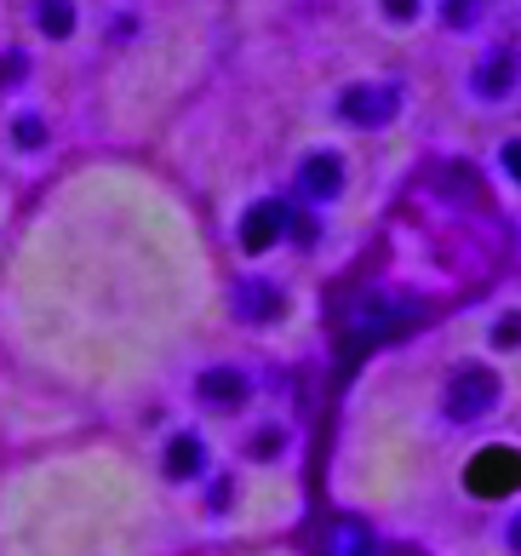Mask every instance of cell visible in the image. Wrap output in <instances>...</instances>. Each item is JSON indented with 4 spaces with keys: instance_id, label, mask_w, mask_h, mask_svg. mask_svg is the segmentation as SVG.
Returning a JSON list of instances; mask_svg holds the SVG:
<instances>
[{
    "instance_id": "2e32d148",
    "label": "cell",
    "mask_w": 521,
    "mask_h": 556,
    "mask_svg": "<svg viewBox=\"0 0 521 556\" xmlns=\"http://www.w3.org/2000/svg\"><path fill=\"white\" fill-rule=\"evenodd\" d=\"M510 545H516V551H521V517H516V522H510Z\"/></svg>"
},
{
    "instance_id": "5b68a950",
    "label": "cell",
    "mask_w": 521,
    "mask_h": 556,
    "mask_svg": "<svg viewBox=\"0 0 521 556\" xmlns=\"http://www.w3.org/2000/svg\"><path fill=\"white\" fill-rule=\"evenodd\" d=\"M344 115L350 121H372V127H379V121L395 115V92L390 87H356V92L344 98Z\"/></svg>"
},
{
    "instance_id": "ba28073f",
    "label": "cell",
    "mask_w": 521,
    "mask_h": 556,
    "mask_svg": "<svg viewBox=\"0 0 521 556\" xmlns=\"http://www.w3.org/2000/svg\"><path fill=\"white\" fill-rule=\"evenodd\" d=\"M201 459H206V453H201V442L195 437H178L173 447H166V477H201Z\"/></svg>"
},
{
    "instance_id": "30bf717a",
    "label": "cell",
    "mask_w": 521,
    "mask_h": 556,
    "mask_svg": "<svg viewBox=\"0 0 521 556\" xmlns=\"http://www.w3.org/2000/svg\"><path fill=\"white\" fill-rule=\"evenodd\" d=\"M332 556H372V540L344 522V528H332Z\"/></svg>"
},
{
    "instance_id": "277c9868",
    "label": "cell",
    "mask_w": 521,
    "mask_h": 556,
    "mask_svg": "<svg viewBox=\"0 0 521 556\" xmlns=\"http://www.w3.org/2000/svg\"><path fill=\"white\" fill-rule=\"evenodd\" d=\"M236 316L241 321H276L281 316V287L276 281H241L236 287Z\"/></svg>"
},
{
    "instance_id": "7a4b0ae2",
    "label": "cell",
    "mask_w": 521,
    "mask_h": 556,
    "mask_svg": "<svg viewBox=\"0 0 521 556\" xmlns=\"http://www.w3.org/2000/svg\"><path fill=\"white\" fill-rule=\"evenodd\" d=\"M516 482H521V453H510V447H487L470 465V493H482V500H505Z\"/></svg>"
},
{
    "instance_id": "7c38bea8",
    "label": "cell",
    "mask_w": 521,
    "mask_h": 556,
    "mask_svg": "<svg viewBox=\"0 0 521 556\" xmlns=\"http://www.w3.org/2000/svg\"><path fill=\"white\" fill-rule=\"evenodd\" d=\"M40 138H47V127H40V115H24V121H17V143H24V150H35Z\"/></svg>"
},
{
    "instance_id": "6da1fadb",
    "label": "cell",
    "mask_w": 521,
    "mask_h": 556,
    "mask_svg": "<svg viewBox=\"0 0 521 556\" xmlns=\"http://www.w3.org/2000/svg\"><path fill=\"white\" fill-rule=\"evenodd\" d=\"M493 402H498V379L487 374V367H465V374L453 379V390H447V414H453L458 425L493 414Z\"/></svg>"
},
{
    "instance_id": "3957f363",
    "label": "cell",
    "mask_w": 521,
    "mask_h": 556,
    "mask_svg": "<svg viewBox=\"0 0 521 556\" xmlns=\"http://www.w3.org/2000/svg\"><path fill=\"white\" fill-rule=\"evenodd\" d=\"M287 224H293V213H287L281 201H258V207L246 213V224H241V241L253 247V253H264L276 236H287Z\"/></svg>"
},
{
    "instance_id": "52a82bcc",
    "label": "cell",
    "mask_w": 521,
    "mask_h": 556,
    "mask_svg": "<svg viewBox=\"0 0 521 556\" xmlns=\"http://www.w3.org/2000/svg\"><path fill=\"white\" fill-rule=\"evenodd\" d=\"M304 195L309 201H327V195H339V184H344V167H339V161H332V155H316V161H309V167H304Z\"/></svg>"
},
{
    "instance_id": "4fadbf2b",
    "label": "cell",
    "mask_w": 521,
    "mask_h": 556,
    "mask_svg": "<svg viewBox=\"0 0 521 556\" xmlns=\"http://www.w3.org/2000/svg\"><path fill=\"white\" fill-rule=\"evenodd\" d=\"M447 17H453V24H470V17H475V0H447Z\"/></svg>"
},
{
    "instance_id": "8fae6325",
    "label": "cell",
    "mask_w": 521,
    "mask_h": 556,
    "mask_svg": "<svg viewBox=\"0 0 521 556\" xmlns=\"http://www.w3.org/2000/svg\"><path fill=\"white\" fill-rule=\"evenodd\" d=\"M510 80H516V64H510V58H505V52H498V58H493V64L482 70V80H475V87H482V92H505V87H510Z\"/></svg>"
},
{
    "instance_id": "5bb4252c",
    "label": "cell",
    "mask_w": 521,
    "mask_h": 556,
    "mask_svg": "<svg viewBox=\"0 0 521 556\" xmlns=\"http://www.w3.org/2000/svg\"><path fill=\"white\" fill-rule=\"evenodd\" d=\"M498 344H521V316H510V321H498Z\"/></svg>"
},
{
    "instance_id": "9c48e42d",
    "label": "cell",
    "mask_w": 521,
    "mask_h": 556,
    "mask_svg": "<svg viewBox=\"0 0 521 556\" xmlns=\"http://www.w3.org/2000/svg\"><path fill=\"white\" fill-rule=\"evenodd\" d=\"M35 24L64 40V35L75 29V7H69V0H35Z\"/></svg>"
},
{
    "instance_id": "9a60e30c",
    "label": "cell",
    "mask_w": 521,
    "mask_h": 556,
    "mask_svg": "<svg viewBox=\"0 0 521 556\" xmlns=\"http://www.w3.org/2000/svg\"><path fill=\"white\" fill-rule=\"evenodd\" d=\"M505 167H510V178H521V143H510V150H505Z\"/></svg>"
},
{
    "instance_id": "8992f818",
    "label": "cell",
    "mask_w": 521,
    "mask_h": 556,
    "mask_svg": "<svg viewBox=\"0 0 521 556\" xmlns=\"http://www.w3.org/2000/svg\"><path fill=\"white\" fill-rule=\"evenodd\" d=\"M201 402L206 407H241L246 402V379L236 367H213V374L201 379Z\"/></svg>"
}]
</instances>
